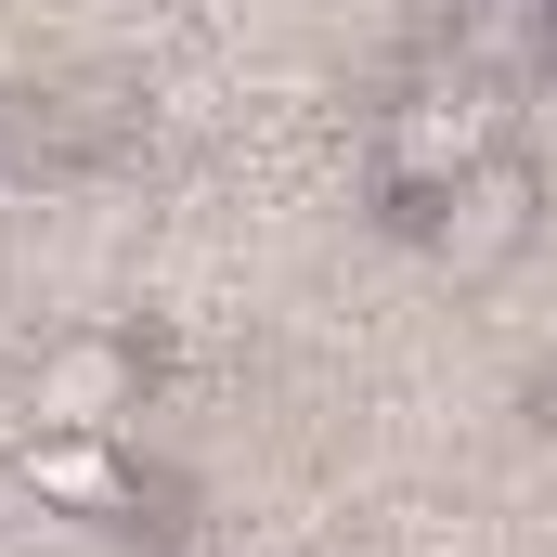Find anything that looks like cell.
<instances>
[{
	"mask_svg": "<svg viewBox=\"0 0 557 557\" xmlns=\"http://www.w3.org/2000/svg\"><path fill=\"white\" fill-rule=\"evenodd\" d=\"M532 234H545V169H532L519 143H493L480 169H454V182L428 195V260L454 285H493L506 260H532Z\"/></svg>",
	"mask_w": 557,
	"mask_h": 557,
	"instance_id": "1",
	"label": "cell"
},
{
	"mask_svg": "<svg viewBox=\"0 0 557 557\" xmlns=\"http://www.w3.org/2000/svg\"><path fill=\"white\" fill-rule=\"evenodd\" d=\"M493 143H506L493 78H467V65H454V78H416V91L389 104L376 156H389V182H403V195H441V182H454V169H480Z\"/></svg>",
	"mask_w": 557,
	"mask_h": 557,
	"instance_id": "2",
	"label": "cell"
},
{
	"mask_svg": "<svg viewBox=\"0 0 557 557\" xmlns=\"http://www.w3.org/2000/svg\"><path fill=\"white\" fill-rule=\"evenodd\" d=\"M143 403V350L131 337H52L39 363H26V428H117Z\"/></svg>",
	"mask_w": 557,
	"mask_h": 557,
	"instance_id": "3",
	"label": "cell"
},
{
	"mask_svg": "<svg viewBox=\"0 0 557 557\" xmlns=\"http://www.w3.org/2000/svg\"><path fill=\"white\" fill-rule=\"evenodd\" d=\"M13 480H26L39 506H65V519H117V506H131L117 428H26V441H13Z\"/></svg>",
	"mask_w": 557,
	"mask_h": 557,
	"instance_id": "4",
	"label": "cell"
}]
</instances>
